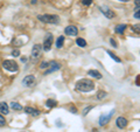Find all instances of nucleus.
<instances>
[{"mask_svg":"<svg viewBox=\"0 0 140 132\" xmlns=\"http://www.w3.org/2000/svg\"><path fill=\"white\" fill-rule=\"evenodd\" d=\"M93 88H95V83H93V81L89 80V78L79 80L76 83V90H79V91H83V92L91 91V90H93Z\"/></svg>","mask_w":140,"mask_h":132,"instance_id":"f257e3e1","label":"nucleus"},{"mask_svg":"<svg viewBox=\"0 0 140 132\" xmlns=\"http://www.w3.org/2000/svg\"><path fill=\"white\" fill-rule=\"evenodd\" d=\"M37 19L42 22H46V24H57L58 22V15L55 14H43V15H39Z\"/></svg>","mask_w":140,"mask_h":132,"instance_id":"f03ea898","label":"nucleus"},{"mask_svg":"<svg viewBox=\"0 0 140 132\" xmlns=\"http://www.w3.org/2000/svg\"><path fill=\"white\" fill-rule=\"evenodd\" d=\"M41 54H42V46L35 45L32 49V61L33 62L39 61V59L41 57Z\"/></svg>","mask_w":140,"mask_h":132,"instance_id":"7ed1b4c3","label":"nucleus"},{"mask_svg":"<svg viewBox=\"0 0 140 132\" xmlns=\"http://www.w3.org/2000/svg\"><path fill=\"white\" fill-rule=\"evenodd\" d=\"M2 67L9 71H18L19 69L18 63L15 61H13V60H6V61H4L2 62Z\"/></svg>","mask_w":140,"mask_h":132,"instance_id":"20e7f679","label":"nucleus"},{"mask_svg":"<svg viewBox=\"0 0 140 132\" xmlns=\"http://www.w3.org/2000/svg\"><path fill=\"white\" fill-rule=\"evenodd\" d=\"M51 45H53V34L47 33L46 38H44V41H43V49L46 50V52L50 50Z\"/></svg>","mask_w":140,"mask_h":132,"instance_id":"39448f33","label":"nucleus"},{"mask_svg":"<svg viewBox=\"0 0 140 132\" xmlns=\"http://www.w3.org/2000/svg\"><path fill=\"white\" fill-rule=\"evenodd\" d=\"M27 42H28V36H26V35H20L13 40L14 47H21V46L26 45Z\"/></svg>","mask_w":140,"mask_h":132,"instance_id":"423d86ee","label":"nucleus"},{"mask_svg":"<svg viewBox=\"0 0 140 132\" xmlns=\"http://www.w3.org/2000/svg\"><path fill=\"white\" fill-rule=\"evenodd\" d=\"M100 12H102L107 19H113V18L116 17L114 12L112 10H110L107 6H100Z\"/></svg>","mask_w":140,"mask_h":132,"instance_id":"0eeeda50","label":"nucleus"},{"mask_svg":"<svg viewBox=\"0 0 140 132\" xmlns=\"http://www.w3.org/2000/svg\"><path fill=\"white\" fill-rule=\"evenodd\" d=\"M22 84H23V87H27V88L33 87V85L35 84V77L33 75L26 76V77L22 80Z\"/></svg>","mask_w":140,"mask_h":132,"instance_id":"6e6552de","label":"nucleus"},{"mask_svg":"<svg viewBox=\"0 0 140 132\" xmlns=\"http://www.w3.org/2000/svg\"><path fill=\"white\" fill-rule=\"evenodd\" d=\"M60 68H61V64H60V63H57L56 61H51V62H49V69L46 71V73H44V75H48V74L53 73V71L58 70Z\"/></svg>","mask_w":140,"mask_h":132,"instance_id":"1a4fd4ad","label":"nucleus"},{"mask_svg":"<svg viewBox=\"0 0 140 132\" xmlns=\"http://www.w3.org/2000/svg\"><path fill=\"white\" fill-rule=\"evenodd\" d=\"M113 113H114V110H112L109 115H102V116H100V118H99V125H100V126H103V125L106 124V123L111 119V117H112Z\"/></svg>","mask_w":140,"mask_h":132,"instance_id":"9d476101","label":"nucleus"},{"mask_svg":"<svg viewBox=\"0 0 140 132\" xmlns=\"http://www.w3.org/2000/svg\"><path fill=\"white\" fill-rule=\"evenodd\" d=\"M64 32H65V34H67V35L75 36V35H77V33H78V29H77L75 26H68L67 28L64 29Z\"/></svg>","mask_w":140,"mask_h":132,"instance_id":"9b49d317","label":"nucleus"},{"mask_svg":"<svg viewBox=\"0 0 140 132\" xmlns=\"http://www.w3.org/2000/svg\"><path fill=\"white\" fill-rule=\"evenodd\" d=\"M116 124L119 129H124V127H126V125H127V120L124 117H119V118H117Z\"/></svg>","mask_w":140,"mask_h":132,"instance_id":"f8f14e48","label":"nucleus"},{"mask_svg":"<svg viewBox=\"0 0 140 132\" xmlns=\"http://www.w3.org/2000/svg\"><path fill=\"white\" fill-rule=\"evenodd\" d=\"M0 112L4 115H7L9 112V106L5 102H0Z\"/></svg>","mask_w":140,"mask_h":132,"instance_id":"ddd939ff","label":"nucleus"},{"mask_svg":"<svg viewBox=\"0 0 140 132\" xmlns=\"http://www.w3.org/2000/svg\"><path fill=\"white\" fill-rule=\"evenodd\" d=\"M25 112L30 113V115H33V116H39L40 115V111L39 110L33 109V108H30V106H26V108H25Z\"/></svg>","mask_w":140,"mask_h":132,"instance_id":"4468645a","label":"nucleus"},{"mask_svg":"<svg viewBox=\"0 0 140 132\" xmlns=\"http://www.w3.org/2000/svg\"><path fill=\"white\" fill-rule=\"evenodd\" d=\"M88 75L92 76V77H95V78H98V80L102 78V74H100L98 70H93V69H92V70H89L88 71Z\"/></svg>","mask_w":140,"mask_h":132,"instance_id":"2eb2a0df","label":"nucleus"},{"mask_svg":"<svg viewBox=\"0 0 140 132\" xmlns=\"http://www.w3.org/2000/svg\"><path fill=\"white\" fill-rule=\"evenodd\" d=\"M125 29H126V25H118V26L116 27V33L123 34L124 32H125Z\"/></svg>","mask_w":140,"mask_h":132,"instance_id":"dca6fc26","label":"nucleus"},{"mask_svg":"<svg viewBox=\"0 0 140 132\" xmlns=\"http://www.w3.org/2000/svg\"><path fill=\"white\" fill-rule=\"evenodd\" d=\"M63 43H64V36H58V39H57V41H56V47L57 48H61V47H63Z\"/></svg>","mask_w":140,"mask_h":132,"instance_id":"f3484780","label":"nucleus"},{"mask_svg":"<svg viewBox=\"0 0 140 132\" xmlns=\"http://www.w3.org/2000/svg\"><path fill=\"white\" fill-rule=\"evenodd\" d=\"M11 108L13 109V110H18V111H20V110H22V106L20 105L19 103H16V102H12L11 103Z\"/></svg>","mask_w":140,"mask_h":132,"instance_id":"a211bd4d","label":"nucleus"},{"mask_svg":"<svg viewBox=\"0 0 140 132\" xmlns=\"http://www.w3.org/2000/svg\"><path fill=\"white\" fill-rule=\"evenodd\" d=\"M76 43L79 46V47H82V48H84V47H86V41L84 40V39H82V38H78L76 40Z\"/></svg>","mask_w":140,"mask_h":132,"instance_id":"6ab92c4d","label":"nucleus"},{"mask_svg":"<svg viewBox=\"0 0 140 132\" xmlns=\"http://www.w3.org/2000/svg\"><path fill=\"white\" fill-rule=\"evenodd\" d=\"M46 105L48 106V108H54V106L57 105V102H56L55 99H48V101L46 102Z\"/></svg>","mask_w":140,"mask_h":132,"instance_id":"aec40b11","label":"nucleus"},{"mask_svg":"<svg viewBox=\"0 0 140 132\" xmlns=\"http://www.w3.org/2000/svg\"><path fill=\"white\" fill-rule=\"evenodd\" d=\"M106 92H105V91H103V90H102V91H99V92H98V95H97V98L98 99H103V98H105V97H106Z\"/></svg>","mask_w":140,"mask_h":132,"instance_id":"412c9836","label":"nucleus"},{"mask_svg":"<svg viewBox=\"0 0 140 132\" xmlns=\"http://www.w3.org/2000/svg\"><path fill=\"white\" fill-rule=\"evenodd\" d=\"M107 54H109L110 56H111L112 59L114 60V61H117V62H120V59H119V57H117L116 55H114V54H113V53H112V52H110V50H107Z\"/></svg>","mask_w":140,"mask_h":132,"instance_id":"4be33fe9","label":"nucleus"},{"mask_svg":"<svg viewBox=\"0 0 140 132\" xmlns=\"http://www.w3.org/2000/svg\"><path fill=\"white\" fill-rule=\"evenodd\" d=\"M81 3L83 4V5H85V6H89V5L92 4V0H81Z\"/></svg>","mask_w":140,"mask_h":132,"instance_id":"5701e85b","label":"nucleus"},{"mask_svg":"<svg viewBox=\"0 0 140 132\" xmlns=\"http://www.w3.org/2000/svg\"><path fill=\"white\" fill-rule=\"evenodd\" d=\"M12 55H13L14 57H16V56H20V50H19V49H14L13 52H12Z\"/></svg>","mask_w":140,"mask_h":132,"instance_id":"b1692460","label":"nucleus"},{"mask_svg":"<svg viewBox=\"0 0 140 132\" xmlns=\"http://www.w3.org/2000/svg\"><path fill=\"white\" fill-rule=\"evenodd\" d=\"M47 67H49V62H46V61H44V62H42V63H41L40 68H41V69H46Z\"/></svg>","mask_w":140,"mask_h":132,"instance_id":"393cba45","label":"nucleus"},{"mask_svg":"<svg viewBox=\"0 0 140 132\" xmlns=\"http://www.w3.org/2000/svg\"><path fill=\"white\" fill-rule=\"evenodd\" d=\"M5 124H6V120H5V118L2 117L1 115H0V126H5Z\"/></svg>","mask_w":140,"mask_h":132,"instance_id":"a878e982","label":"nucleus"},{"mask_svg":"<svg viewBox=\"0 0 140 132\" xmlns=\"http://www.w3.org/2000/svg\"><path fill=\"white\" fill-rule=\"evenodd\" d=\"M91 109H92V106H88V108L84 109V110H83V116H86V115H88V112L91 110Z\"/></svg>","mask_w":140,"mask_h":132,"instance_id":"bb28decb","label":"nucleus"},{"mask_svg":"<svg viewBox=\"0 0 140 132\" xmlns=\"http://www.w3.org/2000/svg\"><path fill=\"white\" fill-rule=\"evenodd\" d=\"M132 28H133V31L137 32V33L139 34V32H140V31H139V25H134V26L132 27Z\"/></svg>","mask_w":140,"mask_h":132,"instance_id":"cd10ccee","label":"nucleus"},{"mask_svg":"<svg viewBox=\"0 0 140 132\" xmlns=\"http://www.w3.org/2000/svg\"><path fill=\"white\" fill-rule=\"evenodd\" d=\"M111 45H112V46H113V47H116V48H117V47H118V45H117V42H116V41H114V40H113V39H111Z\"/></svg>","mask_w":140,"mask_h":132,"instance_id":"c85d7f7f","label":"nucleus"},{"mask_svg":"<svg viewBox=\"0 0 140 132\" xmlns=\"http://www.w3.org/2000/svg\"><path fill=\"white\" fill-rule=\"evenodd\" d=\"M134 18H135V19H139V18H140V13H139V11H137V12L134 13Z\"/></svg>","mask_w":140,"mask_h":132,"instance_id":"c756f323","label":"nucleus"},{"mask_svg":"<svg viewBox=\"0 0 140 132\" xmlns=\"http://www.w3.org/2000/svg\"><path fill=\"white\" fill-rule=\"evenodd\" d=\"M135 5H137V7H139V0H135Z\"/></svg>","mask_w":140,"mask_h":132,"instance_id":"7c9ffc66","label":"nucleus"},{"mask_svg":"<svg viewBox=\"0 0 140 132\" xmlns=\"http://www.w3.org/2000/svg\"><path fill=\"white\" fill-rule=\"evenodd\" d=\"M26 60H27L26 57H21V61H22V62H26Z\"/></svg>","mask_w":140,"mask_h":132,"instance_id":"2f4dec72","label":"nucleus"},{"mask_svg":"<svg viewBox=\"0 0 140 132\" xmlns=\"http://www.w3.org/2000/svg\"><path fill=\"white\" fill-rule=\"evenodd\" d=\"M119 1H121V3H127V1H130V0H119Z\"/></svg>","mask_w":140,"mask_h":132,"instance_id":"473e14b6","label":"nucleus"},{"mask_svg":"<svg viewBox=\"0 0 140 132\" xmlns=\"http://www.w3.org/2000/svg\"><path fill=\"white\" fill-rule=\"evenodd\" d=\"M36 3V0H32V4H35Z\"/></svg>","mask_w":140,"mask_h":132,"instance_id":"72a5a7b5","label":"nucleus"}]
</instances>
